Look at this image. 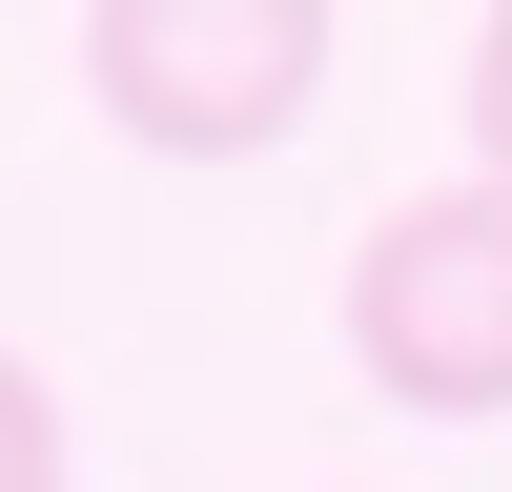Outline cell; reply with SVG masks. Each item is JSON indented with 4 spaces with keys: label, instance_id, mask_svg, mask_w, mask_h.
<instances>
[{
    "label": "cell",
    "instance_id": "6da1fadb",
    "mask_svg": "<svg viewBox=\"0 0 512 492\" xmlns=\"http://www.w3.org/2000/svg\"><path fill=\"white\" fill-rule=\"evenodd\" d=\"M349 369L390 410H431V431H492L512 410V185H410V205H369V246H349Z\"/></svg>",
    "mask_w": 512,
    "mask_h": 492
},
{
    "label": "cell",
    "instance_id": "277c9868",
    "mask_svg": "<svg viewBox=\"0 0 512 492\" xmlns=\"http://www.w3.org/2000/svg\"><path fill=\"white\" fill-rule=\"evenodd\" d=\"M0 492H62V390L0 349Z\"/></svg>",
    "mask_w": 512,
    "mask_h": 492
},
{
    "label": "cell",
    "instance_id": "7a4b0ae2",
    "mask_svg": "<svg viewBox=\"0 0 512 492\" xmlns=\"http://www.w3.org/2000/svg\"><path fill=\"white\" fill-rule=\"evenodd\" d=\"M82 103L144 164H267L328 103V0H103L82 21Z\"/></svg>",
    "mask_w": 512,
    "mask_h": 492
},
{
    "label": "cell",
    "instance_id": "3957f363",
    "mask_svg": "<svg viewBox=\"0 0 512 492\" xmlns=\"http://www.w3.org/2000/svg\"><path fill=\"white\" fill-rule=\"evenodd\" d=\"M451 123H472V185H512V0L472 21V62H451Z\"/></svg>",
    "mask_w": 512,
    "mask_h": 492
}]
</instances>
